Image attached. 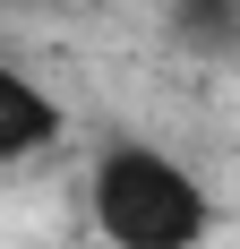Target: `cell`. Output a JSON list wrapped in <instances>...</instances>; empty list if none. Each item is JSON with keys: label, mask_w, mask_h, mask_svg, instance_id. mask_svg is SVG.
<instances>
[{"label": "cell", "mask_w": 240, "mask_h": 249, "mask_svg": "<svg viewBox=\"0 0 240 249\" xmlns=\"http://www.w3.org/2000/svg\"><path fill=\"white\" fill-rule=\"evenodd\" d=\"M0 9H43V0H0Z\"/></svg>", "instance_id": "cell-3"}, {"label": "cell", "mask_w": 240, "mask_h": 249, "mask_svg": "<svg viewBox=\"0 0 240 249\" xmlns=\"http://www.w3.org/2000/svg\"><path fill=\"white\" fill-rule=\"evenodd\" d=\"M86 206H95V232L112 249H197L206 224H215V198L197 189V172L180 155L146 146V138L103 146Z\"/></svg>", "instance_id": "cell-1"}, {"label": "cell", "mask_w": 240, "mask_h": 249, "mask_svg": "<svg viewBox=\"0 0 240 249\" xmlns=\"http://www.w3.org/2000/svg\"><path fill=\"white\" fill-rule=\"evenodd\" d=\"M60 138V103L17 69V60H0V163H26V155H43Z\"/></svg>", "instance_id": "cell-2"}]
</instances>
